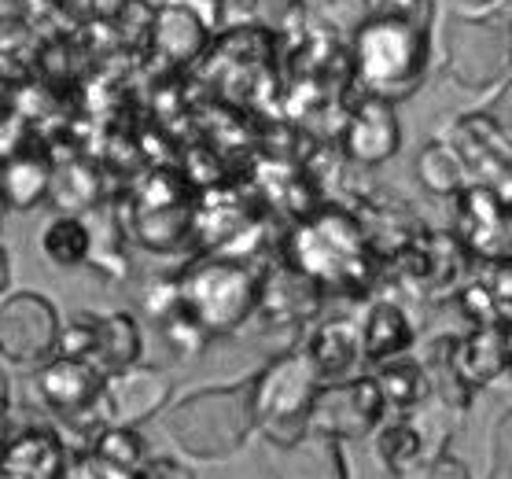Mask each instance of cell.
<instances>
[{"instance_id": "1", "label": "cell", "mask_w": 512, "mask_h": 479, "mask_svg": "<svg viewBox=\"0 0 512 479\" xmlns=\"http://www.w3.org/2000/svg\"><path fill=\"white\" fill-rule=\"evenodd\" d=\"M376 258L361 214L347 207H314L284 236V262L325 295H365L376 281Z\"/></svg>"}, {"instance_id": "2", "label": "cell", "mask_w": 512, "mask_h": 479, "mask_svg": "<svg viewBox=\"0 0 512 479\" xmlns=\"http://www.w3.org/2000/svg\"><path fill=\"white\" fill-rule=\"evenodd\" d=\"M431 67V30L373 8L350 34V82L361 96L398 104L424 85Z\"/></svg>"}, {"instance_id": "3", "label": "cell", "mask_w": 512, "mask_h": 479, "mask_svg": "<svg viewBox=\"0 0 512 479\" xmlns=\"http://www.w3.org/2000/svg\"><path fill=\"white\" fill-rule=\"evenodd\" d=\"M262 269L233 247H210L177 273V306L210 339L233 336L255 317Z\"/></svg>"}, {"instance_id": "4", "label": "cell", "mask_w": 512, "mask_h": 479, "mask_svg": "<svg viewBox=\"0 0 512 479\" xmlns=\"http://www.w3.org/2000/svg\"><path fill=\"white\" fill-rule=\"evenodd\" d=\"M166 439L174 450L199 465L229 461L251 443L255 435V409H251V380L225 387H203L177 398L159 413Z\"/></svg>"}, {"instance_id": "5", "label": "cell", "mask_w": 512, "mask_h": 479, "mask_svg": "<svg viewBox=\"0 0 512 479\" xmlns=\"http://www.w3.org/2000/svg\"><path fill=\"white\" fill-rule=\"evenodd\" d=\"M321 376L310 358L299 351L273 354L251 376V409H255V432H262L269 446H284L310 432V409H314Z\"/></svg>"}, {"instance_id": "6", "label": "cell", "mask_w": 512, "mask_h": 479, "mask_svg": "<svg viewBox=\"0 0 512 479\" xmlns=\"http://www.w3.org/2000/svg\"><path fill=\"white\" fill-rule=\"evenodd\" d=\"M443 67L465 93H483L512 71V15H450L443 34Z\"/></svg>"}, {"instance_id": "7", "label": "cell", "mask_w": 512, "mask_h": 479, "mask_svg": "<svg viewBox=\"0 0 512 479\" xmlns=\"http://www.w3.org/2000/svg\"><path fill=\"white\" fill-rule=\"evenodd\" d=\"M34 395L48 417L56 421V432L85 435V443L100 428H107L104 413V373L82 358L56 354L34 369Z\"/></svg>"}, {"instance_id": "8", "label": "cell", "mask_w": 512, "mask_h": 479, "mask_svg": "<svg viewBox=\"0 0 512 479\" xmlns=\"http://www.w3.org/2000/svg\"><path fill=\"white\" fill-rule=\"evenodd\" d=\"M56 354L82 358L111 376L144 362V332L137 317L126 310H78L70 314V321H63Z\"/></svg>"}, {"instance_id": "9", "label": "cell", "mask_w": 512, "mask_h": 479, "mask_svg": "<svg viewBox=\"0 0 512 479\" xmlns=\"http://www.w3.org/2000/svg\"><path fill=\"white\" fill-rule=\"evenodd\" d=\"M59 332L63 317L45 292L23 288L0 295V365L34 373L37 365L56 358Z\"/></svg>"}, {"instance_id": "10", "label": "cell", "mask_w": 512, "mask_h": 479, "mask_svg": "<svg viewBox=\"0 0 512 479\" xmlns=\"http://www.w3.org/2000/svg\"><path fill=\"white\" fill-rule=\"evenodd\" d=\"M446 413L450 409L439 402H435V413L428 409V402H420V406L398 413L395 421H384L376 428V461L395 479H413V472L446 454V439H450Z\"/></svg>"}, {"instance_id": "11", "label": "cell", "mask_w": 512, "mask_h": 479, "mask_svg": "<svg viewBox=\"0 0 512 479\" xmlns=\"http://www.w3.org/2000/svg\"><path fill=\"white\" fill-rule=\"evenodd\" d=\"M133 233L148 251H174L196 233V207L181 174L155 170L133 199Z\"/></svg>"}, {"instance_id": "12", "label": "cell", "mask_w": 512, "mask_h": 479, "mask_svg": "<svg viewBox=\"0 0 512 479\" xmlns=\"http://www.w3.org/2000/svg\"><path fill=\"white\" fill-rule=\"evenodd\" d=\"M387 417V402L380 395L373 376H347L317 387L310 428L321 435H332L339 443H361L376 435V428Z\"/></svg>"}, {"instance_id": "13", "label": "cell", "mask_w": 512, "mask_h": 479, "mask_svg": "<svg viewBox=\"0 0 512 479\" xmlns=\"http://www.w3.org/2000/svg\"><path fill=\"white\" fill-rule=\"evenodd\" d=\"M398 277L413 295L435 299V295L457 292V281L465 273L468 255L454 233H420L402 251H395Z\"/></svg>"}, {"instance_id": "14", "label": "cell", "mask_w": 512, "mask_h": 479, "mask_svg": "<svg viewBox=\"0 0 512 479\" xmlns=\"http://www.w3.org/2000/svg\"><path fill=\"white\" fill-rule=\"evenodd\" d=\"M472 258H505L512 255V199L490 185H468L457 196V229Z\"/></svg>"}, {"instance_id": "15", "label": "cell", "mask_w": 512, "mask_h": 479, "mask_svg": "<svg viewBox=\"0 0 512 479\" xmlns=\"http://www.w3.org/2000/svg\"><path fill=\"white\" fill-rule=\"evenodd\" d=\"M174 402V380L159 365H129L122 373L104 376V413L107 424L140 428L159 417Z\"/></svg>"}, {"instance_id": "16", "label": "cell", "mask_w": 512, "mask_h": 479, "mask_svg": "<svg viewBox=\"0 0 512 479\" xmlns=\"http://www.w3.org/2000/svg\"><path fill=\"white\" fill-rule=\"evenodd\" d=\"M321 303H325L321 284H314L295 266L277 262V266L262 269L255 317H262L269 328H288V332H299V328L310 325V321L321 314Z\"/></svg>"}, {"instance_id": "17", "label": "cell", "mask_w": 512, "mask_h": 479, "mask_svg": "<svg viewBox=\"0 0 512 479\" xmlns=\"http://www.w3.org/2000/svg\"><path fill=\"white\" fill-rule=\"evenodd\" d=\"M446 144L465 163L468 177H479V185L501 188L512 181V141L490 115H461L446 133Z\"/></svg>"}, {"instance_id": "18", "label": "cell", "mask_w": 512, "mask_h": 479, "mask_svg": "<svg viewBox=\"0 0 512 479\" xmlns=\"http://www.w3.org/2000/svg\"><path fill=\"white\" fill-rule=\"evenodd\" d=\"M398 148H402V126L395 118V104L358 96V104L350 107L343 122V152L350 163L380 166L395 159Z\"/></svg>"}, {"instance_id": "19", "label": "cell", "mask_w": 512, "mask_h": 479, "mask_svg": "<svg viewBox=\"0 0 512 479\" xmlns=\"http://www.w3.org/2000/svg\"><path fill=\"white\" fill-rule=\"evenodd\" d=\"M67 439L56 428H19L0 439V476L4 479H63Z\"/></svg>"}, {"instance_id": "20", "label": "cell", "mask_w": 512, "mask_h": 479, "mask_svg": "<svg viewBox=\"0 0 512 479\" xmlns=\"http://www.w3.org/2000/svg\"><path fill=\"white\" fill-rule=\"evenodd\" d=\"M52 170L56 163L48 148H30L26 141L15 152L0 155V211L30 214L48 203Z\"/></svg>"}, {"instance_id": "21", "label": "cell", "mask_w": 512, "mask_h": 479, "mask_svg": "<svg viewBox=\"0 0 512 479\" xmlns=\"http://www.w3.org/2000/svg\"><path fill=\"white\" fill-rule=\"evenodd\" d=\"M210 30L188 4L181 0H166L163 8H155L152 34H148V52L155 59H163L166 67H185L192 59H199L210 48Z\"/></svg>"}, {"instance_id": "22", "label": "cell", "mask_w": 512, "mask_h": 479, "mask_svg": "<svg viewBox=\"0 0 512 479\" xmlns=\"http://www.w3.org/2000/svg\"><path fill=\"white\" fill-rule=\"evenodd\" d=\"M269 472L273 479H350L343 443L314 428L284 446H269Z\"/></svg>"}, {"instance_id": "23", "label": "cell", "mask_w": 512, "mask_h": 479, "mask_svg": "<svg viewBox=\"0 0 512 479\" xmlns=\"http://www.w3.org/2000/svg\"><path fill=\"white\" fill-rule=\"evenodd\" d=\"M358 336L361 358L380 365L387 358L413 351L417 328H413V317L406 314V306L391 299V295H384V299H373V303L365 306V317L358 321Z\"/></svg>"}, {"instance_id": "24", "label": "cell", "mask_w": 512, "mask_h": 479, "mask_svg": "<svg viewBox=\"0 0 512 479\" xmlns=\"http://www.w3.org/2000/svg\"><path fill=\"white\" fill-rule=\"evenodd\" d=\"M303 354L317 369L321 384L347 380V376L354 373V365L361 362L358 321H350V317H332V321L314 325V332H310L303 343Z\"/></svg>"}, {"instance_id": "25", "label": "cell", "mask_w": 512, "mask_h": 479, "mask_svg": "<svg viewBox=\"0 0 512 479\" xmlns=\"http://www.w3.org/2000/svg\"><path fill=\"white\" fill-rule=\"evenodd\" d=\"M454 369L472 391L494 384L498 376L509 373V354H505V336H501V321L494 325H476L468 336H454Z\"/></svg>"}, {"instance_id": "26", "label": "cell", "mask_w": 512, "mask_h": 479, "mask_svg": "<svg viewBox=\"0 0 512 479\" xmlns=\"http://www.w3.org/2000/svg\"><path fill=\"white\" fill-rule=\"evenodd\" d=\"M107 188L104 174L96 170L89 159L70 155V159H56L52 170V188H48V203H56L59 214H89L104 203Z\"/></svg>"}, {"instance_id": "27", "label": "cell", "mask_w": 512, "mask_h": 479, "mask_svg": "<svg viewBox=\"0 0 512 479\" xmlns=\"http://www.w3.org/2000/svg\"><path fill=\"white\" fill-rule=\"evenodd\" d=\"M89 225L78 214H52L37 236V247H41V258H45L52 269H82L89 266Z\"/></svg>"}, {"instance_id": "28", "label": "cell", "mask_w": 512, "mask_h": 479, "mask_svg": "<svg viewBox=\"0 0 512 479\" xmlns=\"http://www.w3.org/2000/svg\"><path fill=\"white\" fill-rule=\"evenodd\" d=\"M373 380H376V387H380V395H384L387 409H395V413H406V409L420 406V402L431 398L428 373H424V365H420L417 358H409V354H398V358L380 362Z\"/></svg>"}, {"instance_id": "29", "label": "cell", "mask_w": 512, "mask_h": 479, "mask_svg": "<svg viewBox=\"0 0 512 479\" xmlns=\"http://www.w3.org/2000/svg\"><path fill=\"white\" fill-rule=\"evenodd\" d=\"M417 181L428 188L431 196H443V199H457L472 185V177H468L465 163L457 159V152L450 148L446 141H428L424 148L417 152Z\"/></svg>"}, {"instance_id": "30", "label": "cell", "mask_w": 512, "mask_h": 479, "mask_svg": "<svg viewBox=\"0 0 512 479\" xmlns=\"http://www.w3.org/2000/svg\"><path fill=\"white\" fill-rule=\"evenodd\" d=\"M89 454L107 468V476L133 479L144 461H148V446L137 428H122V424H107L89 439Z\"/></svg>"}, {"instance_id": "31", "label": "cell", "mask_w": 512, "mask_h": 479, "mask_svg": "<svg viewBox=\"0 0 512 479\" xmlns=\"http://www.w3.org/2000/svg\"><path fill=\"white\" fill-rule=\"evenodd\" d=\"M483 273H479L476 281L483 284L490 292V299L501 306V314L505 310H512V255L505 258H490V262H483Z\"/></svg>"}, {"instance_id": "32", "label": "cell", "mask_w": 512, "mask_h": 479, "mask_svg": "<svg viewBox=\"0 0 512 479\" xmlns=\"http://www.w3.org/2000/svg\"><path fill=\"white\" fill-rule=\"evenodd\" d=\"M494 457H490L487 479H512V409L494 424Z\"/></svg>"}, {"instance_id": "33", "label": "cell", "mask_w": 512, "mask_h": 479, "mask_svg": "<svg viewBox=\"0 0 512 479\" xmlns=\"http://www.w3.org/2000/svg\"><path fill=\"white\" fill-rule=\"evenodd\" d=\"M133 479H196V472L185 461H177V457H148L133 472Z\"/></svg>"}, {"instance_id": "34", "label": "cell", "mask_w": 512, "mask_h": 479, "mask_svg": "<svg viewBox=\"0 0 512 479\" xmlns=\"http://www.w3.org/2000/svg\"><path fill=\"white\" fill-rule=\"evenodd\" d=\"M413 479H472V472H468L465 461L439 454L435 461H428V465L420 468V472H413Z\"/></svg>"}, {"instance_id": "35", "label": "cell", "mask_w": 512, "mask_h": 479, "mask_svg": "<svg viewBox=\"0 0 512 479\" xmlns=\"http://www.w3.org/2000/svg\"><path fill=\"white\" fill-rule=\"evenodd\" d=\"M494 122H498L505 133H512V71H509V78L501 82V93L490 100V111H487Z\"/></svg>"}, {"instance_id": "36", "label": "cell", "mask_w": 512, "mask_h": 479, "mask_svg": "<svg viewBox=\"0 0 512 479\" xmlns=\"http://www.w3.org/2000/svg\"><path fill=\"white\" fill-rule=\"evenodd\" d=\"M8 417H12V380H8V365H0V439L8 432Z\"/></svg>"}, {"instance_id": "37", "label": "cell", "mask_w": 512, "mask_h": 479, "mask_svg": "<svg viewBox=\"0 0 512 479\" xmlns=\"http://www.w3.org/2000/svg\"><path fill=\"white\" fill-rule=\"evenodd\" d=\"M12 292V255H8V247L0 244V295Z\"/></svg>"}, {"instance_id": "38", "label": "cell", "mask_w": 512, "mask_h": 479, "mask_svg": "<svg viewBox=\"0 0 512 479\" xmlns=\"http://www.w3.org/2000/svg\"><path fill=\"white\" fill-rule=\"evenodd\" d=\"M501 336H505V354H509V373H512V321L501 317Z\"/></svg>"}, {"instance_id": "39", "label": "cell", "mask_w": 512, "mask_h": 479, "mask_svg": "<svg viewBox=\"0 0 512 479\" xmlns=\"http://www.w3.org/2000/svg\"><path fill=\"white\" fill-rule=\"evenodd\" d=\"M461 8H468V12H483V8H490V4H498V0H457Z\"/></svg>"}, {"instance_id": "40", "label": "cell", "mask_w": 512, "mask_h": 479, "mask_svg": "<svg viewBox=\"0 0 512 479\" xmlns=\"http://www.w3.org/2000/svg\"><path fill=\"white\" fill-rule=\"evenodd\" d=\"M107 479H111V476H107Z\"/></svg>"}, {"instance_id": "41", "label": "cell", "mask_w": 512, "mask_h": 479, "mask_svg": "<svg viewBox=\"0 0 512 479\" xmlns=\"http://www.w3.org/2000/svg\"><path fill=\"white\" fill-rule=\"evenodd\" d=\"M0 479H4V476H0Z\"/></svg>"}]
</instances>
